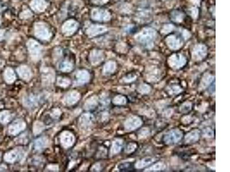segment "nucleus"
<instances>
[{
	"label": "nucleus",
	"mask_w": 230,
	"mask_h": 172,
	"mask_svg": "<svg viewBox=\"0 0 230 172\" xmlns=\"http://www.w3.org/2000/svg\"><path fill=\"white\" fill-rule=\"evenodd\" d=\"M35 35L41 39H47L49 37V30L43 24H37L35 26Z\"/></svg>",
	"instance_id": "1"
},
{
	"label": "nucleus",
	"mask_w": 230,
	"mask_h": 172,
	"mask_svg": "<svg viewBox=\"0 0 230 172\" xmlns=\"http://www.w3.org/2000/svg\"><path fill=\"white\" fill-rule=\"evenodd\" d=\"M77 26L78 24L75 21H67L63 26L62 31L67 35H70L76 30Z\"/></svg>",
	"instance_id": "2"
},
{
	"label": "nucleus",
	"mask_w": 230,
	"mask_h": 172,
	"mask_svg": "<svg viewBox=\"0 0 230 172\" xmlns=\"http://www.w3.org/2000/svg\"><path fill=\"white\" fill-rule=\"evenodd\" d=\"M32 8L36 12H41L46 9V2L44 0H33L31 4Z\"/></svg>",
	"instance_id": "3"
},
{
	"label": "nucleus",
	"mask_w": 230,
	"mask_h": 172,
	"mask_svg": "<svg viewBox=\"0 0 230 172\" xmlns=\"http://www.w3.org/2000/svg\"><path fill=\"white\" fill-rule=\"evenodd\" d=\"M4 30H0V40L2 38V37H3V36H4Z\"/></svg>",
	"instance_id": "4"
}]
</instances>
